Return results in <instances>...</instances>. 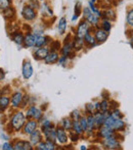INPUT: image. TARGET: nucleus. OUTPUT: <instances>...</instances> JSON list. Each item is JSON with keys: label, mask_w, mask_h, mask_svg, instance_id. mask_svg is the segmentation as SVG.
<instances>
[{"label": "nucleus", "mask_w": 133, "mask_h": 150, "mask_svg": "<svg viewBox=\"0 0 133 150\" xmlns=\"http://www.w3.org/2000/svg\"><path fill=\"white\" fill-rule=\"evenodd\" d=\"M103 126H107L109 128L113 129L116 133L124 132L126 129V124L123 120V119H115V117H113L110 115V112L107 113V117H105Z\"/></svg>", "instance_id": "f257e3e1"}, {"label": "nucleus", "mask_w": 133, "mask_h": 150, "mask_svg": "<svg viewBox=\"0 0 133 150\" xmlns=\"http://www.w3.org/2000/svg\"><path fill=\"white\" fill-rule=\"evenodd\" d=\"M26 115H24L23 111H18L16 112L11 117L10 124L14 131H20L22 130V128H24L25 124H26Z\"/></svg>", "instance_id": "f03ea898"}, {"label": "nucleus", "mask_w": 133, "mask_h": 150, "mask_svg": "<svg viewBox=\"0 0 133 150\" xmlns=\"http://www.w3.org/2000/svg\"><path fill=\"white\" fill-rule=\"evenodd\" d=\"M101 144L105 148L107 149H121V143H120L119 139L117 138V136L110 137L107 139H102Z\"/></svg>", "instance_id": "7ed1b4c3"}, {"label": "nucleus", "mask_w": 133, "mask_h": 150, "mask_svg": "<svg viewBox=\"0 0 133 150\" xmlns=\"http://www.w3.org/2000/svg\"><path fill=\"white\" fill-rule=\"evenodd\" d=\"M89 31H90V25L88 24L86 20H83L78 24L77 28H76L75 36L80 37V38H83Z\"/></svg>", "instance_id": "20e7f679"}, {"label": "nucleus", "mask_w": 133, "mask_h": 150, "mask_svg": "<svg viewBox=\"0 0 133 150\" xmlns=\"http://www.w3.org/2000/svg\"><path fill=\"white\" fill-rule=\"evenodd\" d=\"M93 35H94V38H95V40H96V43L102 44L107 40L110 33L107 31H105V30H102L100 27H97V28H95L93 30Z\"/></svg>", "instance_id": "39448f33"}, {"label": "nucleus", "mask_w": 133, "mask_h": 150, "mask_svg": "<svg viewBox=\"0 0 133 150\" xmlns=\"http://www.w3.org/2000/svg\"><path fill=\"white\" fill-rule=\"evenodd\" d=\"M42 115H43V112H42L41 109H39L38 107L34 106H30L28 108L26 112V117L29 120H40L42 119Z\"/></svg>", "instance_id": "423d86ee"}, {"label": "nucleus", "mask_w": 133, "mask_h": 150, "mask_svg": "<svg viewBox=\"0 0 133 150\" xmlns=\"http://www.w3.org/2000/svg\"><path fill=\"white\" fill-rule=\"evenodd\" d=\"M22 16L24 18V20L27 21V22H33L37 18V12H36L35 9L31 8L29 5H26L22 9Z\"/></svg>", "instance_id": "0eeeda50"}, {"label": "nucleus", "mask_w": 133, "mask_h": 150, "mask_svg": "<svg viewBox=\"0 0 133 150\" xmlns=\"http://www.w3.org/2000/svg\"><path fill=\"white\" fill-rule=\"evenodd\" d=\"M69 135L67 134V131L64 128L56 129V143L60 145H66L69 141Z\"/></svg>", "instance_id": "6e6552de"}, {"label": "nucleus", "mask_w": 133, "mask_h": 150, "mask_svg": "<svg viewBox=\"0 0 133 150\" xmlns=\"http://www.w3.org/2000/svg\"><path fill=\"white\" fill-rule=\"evenodd\" d=\"M118 133H116L113 129L109 128L107 126H101L100 128H98V136L100 137L101 139H107L110 138V137H114L117 136Z\"/></svg>", "instance_id": "1a4fd4ad"}, {"label": "nucleus", "mask_w": 133, "mask_h": 150, "mask_svg": "<svg viewBox=\"0 0 133 150\" xmlns=\"http://www.w3.org/2000/svg\"><path fill=\"white\" fill-rule=\"evenodd\" d=\"M22 74L23 77H24L25 80L30 79L31 77L33 76V67L31 64L30 61H24L23 63V69H22Z\"/></svg>", "instance_id": "9d476101"}, {"label": "nucleus", "mask_w": 133, "mask_h": 150, "mask_svg": "<svg viewBox=\"0 0 133 150\" xmlns=\"http://www.w3.org/2000/svg\"><path fill=\"white\" fill-rule=\"evenodd\" d=\"M50 52L49 48L47 46H43V47H39L36 49L35 53H34V57L38 60H44L45 57L48 55V53Z\"/></svg>", "instance_id": "9b49d317"}, {"label": "nucleus", "mask_w": 133, "mask_h": 150, "mask_svg": "<svg viewBox=\"0 0 133 150\" xmlns=\"http://www.w3.org/2000/svg\"><path fill=\"white\" fill-rule=\"evenodd\" d=\"M23 93L21 91H16V93H14L10 99V103H11V106L14 108H18V106H21L22 104V100H23Z\"/></svg>", "instance_id": "f8f14e48"}, {"label": "nucleus", "mask_w": 133, "mask_h": 150, "mask_svg": "<svg viewBox=\"0 0 133 150\" xmlns=\"http://www.w3.org/2000/svg\"><path fill=\"white\" fill-rule=\"evenodd\" d=\"M38 122L36 120H29L24 126V133L26 135H31L35 130H37Z\"/></svg>", "instance_id": "ddd939ff"}, {"label": "nucleus", "mask_w": 133, "mask_h": 150, "mask_svg": "<svg viewBox=\"0 0 133 150\" xmlns=\"http://www.w3.org/2000/svg\"><path fill=\"white\" fill-rule=\"evenodd\" d=\"M107 113L109 112H101V111H95V112L93 113L94 120H95L96 129H98V128H100L101 126H103Z\"/></svg>", "instance_id": "4468645a"}, {"label": "nucleus", "mask_w": 133, "mask_h": 150, "mask_svg": "<svg viewBox=\"0 0 133 150\" xmlns=\"http://www.w3.org/2000/svg\"><path fill=\"white\" fill-rule=\"evenodd\" d=\"M36 39H37V35H35L34 33H29L25 36L24 39V46L25 47H35Z\"/></svg>", "instance_id": "2eb2a0df"}, {"label": "nucleus", "mask_w": 133, "mask_h": 150, "mask_svg": "<svg viewBox=\"0 0 133 150\" xmlns=\"http://www.w3.org/2000/svg\"><path fill=\"white\" fill-rule=\"evenodd\" d=\"M86 117H87V131H86V133L90 136V135L93 133L94 129L96 128L95 120H94L93 113H88Z\"/></svg>", "instance_id": "dca6fc26"}, {"label": "nucleus", "mask_w": 133, "mask_h": 150, "mask_svg": "<svg viewBox=\"0 0 133 150\" xmlns=\"http://www.w3.org/2000/svg\"><path fill=\"white\" fill-rule=\"evenodd\" d=\"M14 149L16 150H31L33 149V145L31 142H27V141H16L14 144Z\"/></svg>", "instance_id": "f3484780"}, {"label": "nucleus", "mask_w": 133, "mask_h": 150, "mask_svg": "<svg viewBox=\"0 0 133 150\" xmlns=\"http://www.w3.org/2000/svg\"><path fill=\"white\" fill-rule=\"evenodd\" d=\"M42 141V132L39 130H35L32 134L30 135V142L33 146H36Z\"/></svg>", "instance_id": "a211bd4d"}, {"label": "nucleus", "mask_w": 133, "mask_h": 150, "mask_svg": "<svg viewBox=\"0 0 133 150\" xmlns=\"http://www.w3.org/2000/svg\"><path fill=\"white\" fill-rule=\"evenodd\" d=\"M83 39H84V43H85V45H87L88 47L91 48V47H94V46L97 45L95 38H94V35L90 31L88 32L85 36H84Z\"/></svg>", "instance_id": "6ab92c4d"}, {"label": "nucleus", "mask_w": 133, "mask_h": 150, "mask_svg": "<svg viewBox=\"0 0 133 150\" xmlns=\"http://www.w3.org/2000/svg\"><path fill=\"white\" fill-rule=\"evenodd\" d=\"M58 58H60V55H58V51H54V50H51V51L48 53V55L45 57V61L46 64H53V63L58 62Z\"/></svg>", "instance_id": "aec40b11"}, {"label": "nucleus", "mask_w": 133, "mask_h": 150, "mask_svg": "<svg viewBox=\"0 0 133 150\" xmlns=\"http://www.w3.org/2000/svg\"><path fill=\"white\" fill-rule=\"evenodd\" d=\"M72 42H73V48L75 51H80V50H82L84 48V45H85L83 38L77 37V36H75V37L73 38Z\"/></svg>", "instance_id": "412c9836"}, {"label": "nucleus", "mask_w": 133, "mask_h": 150, "mask_svg": "<svg viewBox=\"0 0 133 150\" xmlns=\"http://www.w3.org/2000/svg\"><path fill=\"white\" fill-rule=\"evenodd\" d=\"M107 18L111 22H115L117 18V14L113 8H107L102 11V18Z\"/></svg>", "instance_id": "4be33fe9"}, {"label": "nucleus", "mask_w": 133, "mask_h": 150, "mask_svg": "<svg viewBox=\"0 0 133 150\" xmlns=\"http://www.w3.org/2000/svg\"><path fill=\"white\" fill-rule=\"evenodd\" d=\"M42 133H43V136L45 137V140H49L51 142L56 143V129L52 128L50 130L44 131Z\"/></svg>", "instance_id": "5701e85b"}, {"label": "nucleus", "mask_w": 133, "mask_h": 150, "mask_svg": "<svg viewBox=\"0 0 133 150\" xmlns=\"http://www.w3.org/2000/svg\"><path fill=\"white\" fill-rule=\"evenodd\" d=\"M73 49H74L73 48V42L72 41H65V44L62 47V49H60V51H62L63 55L69 57V56L71 55L72 50Z\"/></svg>", "instance_id": "b1692460"}, {"label": "nucleus", "mask_w": 133, "mask_h": 150, "mask_svg": "<svg viewBox=\"0 0 133 150\" xmlns=\"http://www.w3.org/2000/svg\"><path fill=\"white\" fill-rule=\"evenodd\" d=\"M50 41L49 37H46L44 35H39L37 36V39H36V43H35V47L39 48V47H43V46H46Z\"/></svg>", "instance_id": "393cba45"}, {"label": "nucleus", "mask_w": 133, "mask_h": 150, "mask_svg": "<svg viewBox=\"0 0 133 150\" xmlns=\"http://www.w3.org/2000/svg\"><path fill=\"white\" fill-rule=\"evenodd\" d=\"M86 21H87V23L90 25V26L94 27V28H97V27H100V18H98V16H96L95 13H93V12H92V13L90 14L87 18H86Z\"/></svg>", "instance_id": "a878e982"}, {"label": "nucleus", "mask_w": 133, "mask_h": 150, "mask_svg": "<svg viewBox=\"0 0 133 150\" xmlns=\"http://www.w3.org/2000/svg\"><path fill=\"white\" fill-rule=\"evenodd\" d=\"M67 27H68V22H67V18L66 16H62L60 18L58 23V31L60 35H64L67 31Z\"/></svg>", "instance_id": "bb28decb"}, {"label": "nucleus", "mask_w": 133, "mask_h": 150, "mask_svg": "<svg viewBox=\"0 0 133 150\" xmlns=\"http://www.w3.org/2000/svg\"><path fill=\"white\" fill-rule=\"evenodd\" d=\"M60 127L64 128L68 132L72 131V128H73V120L71 119V117H64V119L62 120V122H60Z\"/></svg>", "instance_id": "cd10ccee"}, {"label": "nucleus", "mask_w": 133, "mask_h": 150, "mask_svg": "<svg viewBox=\"0 0 133 150\" xmlns=\"http://www.w3.org/2000/svg\"><path fill=\"white\" fill-rule=\"evenodd\" d=\"M113 22H111V21L107 20V18H101L100 21V27L102 30L107 31V32H111L112 28H113V24H112Z\"/></svg>", "instance_id": "c85d7f7f"}, {"label": "nucleus", "mask_w": 133, "mask_h": 150, "mask_svg": "<svg viewBox=\"0 0 133 150\" xmlns=\"http://www.w3.org/2000/svg\"><path fill=\"white\" fill-rule=\"evenodd\" d=\"M126 24L127 27L133 29V7H130L126 13Z\"/></svg>", "instance_id": "c756f323"}, {"label": "nucleus", "mask_w": 133, "mask_h": 150, "mask_svg": "<svg viewBox=\"0 0 133 150\" xmlns=\"http://www.w3.org/2000/svg\"><path fill=\"white\" fill-rule=\"evenodd\" d=\"M100 103V111H101V112H110V108H111V103H110V101H107V99H103Z\"/></svg>", "instance_id": "7c9ffc66"}, {"label": "nucleus", "mask_w": 133, "mask_h": 150, "mask_svg": "<svg viewBox=\"0 0 133 150\" xmlns=\"http://www.w3.org/2000/svg\"><path fill=\"white\" fill-rule=\"evenodd\" d=\"M24 39L25 36L22 33H16L12 37V40L14 41V43H16L18 45H24Z\"/></svg>", "instance_id": "2f4dec72"}, {"label": "nucleus", "mask_w": 133, "mask_h": 150, "mask_svg": "<svg viewBox=\"0 0 133 150\" xmlns=\"http://www.w3.org/2000/svg\"><path fill=\"white\" fill-rule=\"evenodd\" d=\"M10 102V99L7 96H1L0 97V109H5L6 107H8Z\"/></svg>", "instance_id": "473e14b6"}, {"label": "nucleus", "mask_w": 133, "mask_h": 150, "mask_svg": "<svg viewBox=\"0 0 133 150\" xmlns=\"http://www.w3.org/2000/svg\"><path fill=\"white\" fill-rule=\"evenodd\" d=\"M72 131H74V132L78 135H82L84 133L83 131H82L81 126H80V124H79V120H73V128H72Z\"/></svg>", "instance_id": "72a5a7b5"}, {"label": "nucleus", "mask_w": 133, "mask_h": 150, "mask_svg": "<svg viewBox=\"0 0 133 150\" xmlns=\"http://www.w3.org/2000/svg\"><path fill=\"white\" fill-rule=\"evenodd\" d=\"M52 128H53V124H52L50 120H45L44 122H41V131L42 132L50 130V129H52Z\"/></svg>", "instance_id": "f704fd0d"}, {"label": "nucleus", "mask_w": 133, "mask_h": 150, "mask_svg": "<svg viewBox=\"0 0 133 150\" xmlns=\"http://www.w3.org/2000/svg\"><path fill=\"white\" fill-rule=\"evenodd\" d=\"M85 111L86 113H94L96 111V108H95V103H87V104L85 105Z\"/></svg>", "instance_id": "c9c22d12"}, {"label": "nucleus", "mask_w": 133, "mask_h": 150, "mask_svg": "<svg viewBox=\"0 0 133 150\" xmlns=\"http://www.w3.org/2000/svg\"><path fill=\"white\" fill-rule=\"evenodd\" d=\"M79 124H80V126H81L82 131H83L84 133H86V131H87V117L82 115L79 120Z\"/></svg>", "instance_id": "e433bc0d"}, {"label": "nucleus", "mask_w": 133, "mask_h": 150, "mask_svg": "<svg viewBox=\"0 0 133 150\" xmlns=\"http://www.w3.org/2000/svg\"><path fill=\"white\" fill-rule=\"evenodd\" d=\"M110 115H111L113 117H115V119H123V117H124L123 113H122L117 107H115L113 110L110 111Z\"/></svg>", "instance_id": "4c0bfd02"}, {"label": "nucleus", "mask_w": 133, "mask_h": 150, "mask_svg": "<svg viewBox=\"0 0 133 150\" xmlns=\"http://www.w3.org/2000/svg\"><path fill=\"white\" fill-rule=\"evenodd\" d=\"M81 117H82V113L80 112L79 109H75V110L72 111V113H71V119L73 120H79Z\"/></svg>", "instance_id": "58836bf2"}, {"label": "nucleus", "mask_w": 133, "mask_h": 150, "mask_svg": "<svg viewBox=\"0 0 133 150\" xmlns=\"http://www.w3.org/2000/svg\"><path fill=\"white\" fill-rule=\"evenodd\" d=\"M27 5H29L31 8H33V9H35V10L40 8V4H39V1H38V0H29Z\"/></svg>", "instance_id": "ea45409f"}, {"label": "nucleus", "mask_w": 133, "mask_h": 150, "mask_svg": "<svg viewBox=\"0 0 133 150\" xmlns=\"http://www.w3.org/2000/svg\"><path fill=\"white\" fill-rule=\"evenodd\" d=\"M91 13H92V11H91V9L89 8V6L82 8V16H83L84 20H86V18H87Z\"/></svg>", "instance_id": "a19ab883"}, {"label": "nucleus", "mask_w": 133, "mask_h": 150, "mask_svg": "<svg viewBox=\"0 0 133 150\" xmlns=\"http://www.w3.org/2000/svg\"><path fill=\"white\" fill-rule=\"evenodd\" d=\"M10 0H0V8L2 10L7 9L8 7H10Z\"/></svg>", "instance_id": "79ce46f5"}, {"label": "nucleus", "mask_w": 133, "mask_h": 150, "mask_svg": "<svg viewBox=\"0 0 133 150\" xmlns=\"http://www.w3.org/2000/svg\"><path fill=\"white\" fill-rule=\"evenodd\" d=\"M79 136H80V135L76 134L74 131H70L69 138H71V140L73 141V142H75V141H78V139H79Z\"/></svg>", "instance_id": "37998d69"}, {"label": "nucleus", "mask_w": 133, "mask_h": 150, "mask_svg": "<svg viewBox=\"0 0 133 150\" xmlns=\"http://www.w3.org/2000/svg\"><path fill=\"white\" fill-rule=\"evenodd\" d=\"M82 8L83 7H82L81 3H80V2H77L75 5V13L78 14V16H80V14L82 13Z\"/></svg>", "instance_id": "c03bdc74"}, {"label": "nucleus", "mask_w": 133, "mask_h": 150, "mask_svg": "<svg viewBox=\"0 0 133 150\" xmlns=\"http://www.w3.org/2000/svg\"><path fill=\"white\" fill-rule=\"evenodd\" d=\"M68 61V57L67 56H60V58H58V64H60V65H65L66 64V62Z\"/></svg>", "instance_id": "a18cd8bd"}, {"label": "nucleus", "mask_w": 133, "mask_h": 150, "mask_svg": "<svg viewBox=\"0 0 133 150\" xmlns=\"http://www.w3.org/2000/svg\"><path fill=\"white\" fill-rule=\"evenodd\" d=\"M29 98H30V97H29L28 95H24V96H23V100H22V104H21V106L22 107L26 106V105L29 103Z\"/></svg>", "instance_id": "49530a36"}, {"label": "nucleus", "mask_w": 133, "mask_h": 150, "mask_svg": "<svg viewBox=\"0 0 133 150\" xmlns=\"http://www.w3.org/2000/svg\"><path fill=\"white\" fill-rule=\"evenodd\" d=\"M2 149H4V150H11V149H14V147H12L11 145L9 144V143L5 142L3 145H2Z\"/></svg>", "instance_id": "de8ad7c7"}, {"label": "nucleus", "mask_w": 133, "mask_h": 150, "mask_svg": "<svg viewBox=\"0 0 133 150\" xmlns=\"http://www.w3.org/2000/svg\"><path fill=\"white\" fill-rule=\"evenodd\" d=\"M78 18H79V16H78V14H76V13H74L73 18H72V22H75V21H77Z\"/></svg>", "instance_id": "09e8293b"}, {"label": "nucleus", "mask_w": 133, "mask_h": 150, "mask_svg": "<svg viewBox=\"0 0 133 150\" xmlns=\"http://www.w3.org/2000/svg\"><path fill=\"white\" fill-rule=\"evenodd\" d=\"M129 40H130V43H131V45L133 46V32L131 33V35L129 36Z\"/></svg>", "instance_id": "8fccbe9b"}, {"label": "nucleus", "mask_w": 133, "mask_h": 150, "mask_svg": "<svg viewBox=\"0 0 133 150\" xmlns=\"http://www.w3.org/2000/svg\"><path fill=\"white\" fill-rule=\"evenodd\" d=\"M80 149H82V150H83V149H84V150H86V149H87V147H86L85 145H82V146L80 147Z\"/></svg>", "instance_id": "3c124183"}, {"label": "nucleus", "mask_w": 133, "mask_h": 150, "mask_svg": "<svg viewBox=\"0 0 133 150\" xmlns=\"http://www.w3.org/2000/svg\"><path fill=\"white\" fill-rule=\"evenodd\" d=\"M90 1H92V2H93V3H95V2L97 1V0H90Z\"/></svg>", "instance_id": "603ef678"}, {"label": "nucleus", "mask_w": 133, "mask_h": 150, "mask_svg": "<svg viewBox=\"0 0 133 150\" xmlns=\"http://www.w3.org/2000/svg\"><path fill=\"white\" fill-rule=\"evenodd\" d=\"M38 1H39V2H44L45 0H38Z\"/></svg>", "instance_id": "864d4df0"}]
</instances>
